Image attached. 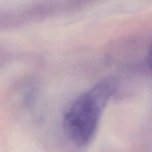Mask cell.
Masks as SVG:
<instances>
[{
    "mask_svg": "<svg viewBox=\"0 0 152 152\" xmlns=\"http://www.w3.org/2000/svg\"><path fill=\"white\" fill-rule=\"evenodd\" d=\"M148 65H149L150 67L152 68V45H151V48H150L149 53H148Z\"/></svg>",
    "mask_w": 152,
    "mask_h": 152,
    "instance_id": "7a4b0ae2",
    "label": "cell"
},
{
    "mask_svg": "<svg viewBox=\"0 0 152 152\" xmlns=\"http://www.w3.org/2000/svg\"><path fill=\"white\" fill-rule=\"evenodd\" d=\"M118 82L106 77L80 95L63 117L68 137L78 146L88 145L94 137L105 106L117 90Z\"/></svg>",
    "mask_w": 152,
    "mask_h": 152,
    "instance_id": "6da1fadb",
    "label": "cell"
}]
</instances>
